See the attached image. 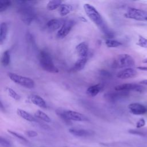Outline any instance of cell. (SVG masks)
Instances as JSON below:
<instances>
[{
  "label": "cell",
  "mask_w": 147,
  "mask_h": 147,
  "mask_svg": "<svg viewBox=\"0 0 147 147\" xmlns=\"http://www.w3.org/2000/svg\"><path fill=\"white\" fill-rule=\"evenodd\" d=\"M30 100L33 105L37 106L39 107L42 109H46L47 107V105L45 100L38 95H32L30 96Z\"/></svg>",
  "instance_id": "e0dca14e"
},
{
  "label": "cell",
  "mask_w": 147,
  "mask_h": 147,
  "mask_svg": "<svg viewBox=\"0 0 147 147\" xmlns=\"http://www.w3.org/2000/svg\"><path fill=\"white\" fill-rule=\"evenodd\" d=\"M105 44L108 48H117L122 45V43L117 40L107 38L105 41Z\"/></svg>",
  "instance_id": "d4e9b609"
},
{
  "label": "cell",
  "mask_w": 147,
  "mask_h": 147,
  "mask_svg": "<svg viewBox=\"0 0 147 147\" xmlns=\"http://www.w3.org/2000/svg\"><path fill=\"white\" fill-rule=\"evenodd\" d=\"M75 51L79 57H87L88 45L85 41L82 42L76 45Z\"/></svg>",
  "instance_id": "9a60e30c"
},
{
  "label": "cell",
  "mask_w": 147,
  "mask_h": 147,
  "mask_svg": "<svg viewBox=\"0 0 147 147\" xmlns=\"http://www.w3.org/2000/svg\"><path fill=\"white\" fill-rule=\"evenodd\" d=\"M137 75V71L133 68H126L120 70L117 74V77L121 79H127L134 78Z\"/></svg>",
  "instance_id": "8fae6325"
},
{
  "label": "cell",
  "mask_w": 147,
  "mask_h": 147,
  "mask_svg": "<svg viewBox=\"0 0 147 147\" xmlns=\"http://www.w3.org/2000/svg\"><path fill=\"white\" fill-rule=\"evenodd\" d=\"M75 24V22L73 20H68L64 21L62 26L57 32L56 37L59 39H62L66 37L71 32Z\"/></svg>",
  "instance_id": "52a82bcc"
},
{
  "label": "cell",
  "mask_w": 147,
  "mask_h": 147,
  "mask_svg": "<svg viewBox=\"0 0 147 147\" xmlns=\"http://www.w3.org/2000/svg\"><path fill=\"white\" fill-rule=\"evenodd\" d=\"M140 84H142V85H146L147 86V79H144L140 82Z\"/></svg>",
  "instance_id": "e575fe53"
},
{
  "label": "cell",
  "mask_w": 147,
  "mask_h": 147,
  "mask_svg": "<svg viewBox=\"0 0 147 147\" xmlns=\"http://www.w3.org/2000/svg\"><path fill=\"white\" fill-rule=\"evenodd\" d=\"M73 10V6L71 4L68 3H62L59 8V14L62 16H65L68 14L71 11Z\"/></svg>",
  "instance_id": "ffe728a7"
},
{
  "label": "cell",
  "mask_w": 147,
  "mask_h": 147,
  "mask_svg": "<svg viewBox=\"0 0 147 147\" xmlns=\"http://www.w3.org/2000/svg\"><path fill=\"white\" fill-rule=\"evenodd\" d=\"M137 44L141 47L147 48V38H145L142 36H140L138 37V40Z\"/></svg>",
  "instance_id": "f546056e"
},
{
  "label": "cell",
  "mask_w": 147,
  "mask_h": 147,
  "mask_svg": "<svg viewBox=\"0 0 147 147\" xmlns=\"http://www.w3.org/2000/svg\"><path fill=\"white\" fill-rule=\"evenodd\" d=\"M68 131L73 136L78 137H87L93 136L95 134V132L93 130L84 129L71 128Z\"/></svg>",
  "instance_id": "7c38bea8"
},
{
  "label": "cell",
  "mask_w": 147,
  "mask_h": 147,
  "mask_svg": "<svg viewBox=\"0 0 147 147\" xmlns=\"http://www.w3.org/2000/svg\"><path fill=\"white\" fill-rule=\"evenodd\" d=\"M8 32L7 23L2 22L0 25V44L2 45L6 40Z\"/></svg>",
  "instance_id": "44dd1931"
},
{
  "label": "cell",
  "mask_w": 147,
  "mask_h": 147,
  "mask_svg": "<svg viewBox=\"0 0 147 147\" xmlns=\"http://www.w3.org/2000/svg\"><path fill=\"white\" fill-rule=\"evenodd\" d=\"M7 76L12 82L25 88L31 89L34 88L35 86L34 80L29 77L22 76L13 72H8Z\"/></svg>",
  "instance_id": "5b68a950"
},
{
  "label": "cell",
  "mask_w": 147,
  "mask_h": 147,
  "mask_svg": "<svg viewBox=\"0 0 147 147\" xmlns=\"http://www.w3.org/2000/svg\"><path fill=\"white\" fill-rule=\"evenodd\" d=\"M7 132L9 133H10V134H11L12 136H13L14 137H15L17 138H18V139H19V140H21V141H22L24 142H25L26 143H29L28 140L25 137H24L22 135H21V134L18 133H17V132H16L14 131L10 130H7Z\"/></svg>",
  "instance_id": "f1b7e54d"
},
{
  "label": "cell",
  "mask_w": 147,
  "mask_h": 147,
  "mask_svg": "<svg viewBox=\"0 0 147 147\" xmlns=\"http://www.w3.org/2000/svg\"><path fill=\"white\" fill-rule=\"evenodd\" d=\"M142 62H143L144 63H147V58L144 59V60H142Z\"/></svg>",
  "instance_id": "74e56055"
},
{
  "label": "cell",
  "mask_w": 147,
  "mask_h": 147,
  "mask_svg": "<svg viewBox=\"0 0 147 147\" xmlns=\"http://www.w3.org/2000/svg\"><path fill=\"white\" fill-rule=\"evenodd\" d=\"M137 68L142 71H147V67H137Z\"/></svg>",
  "instance_id": "d590c367"
},
{
  "label": "cell",
  "mask_w": 147,
  "mask_h": 147,
  "mask_svg": "<svg viewBox=\"0 0 147 147\" xmlns=\"http://www.w3.org/2000/svg\"><path fill=\"white\" fill-rule=\"evenodd\" d=\"M129 111L134 115H142L147 112V107L139 103H132L129 105Z\"/></svg>",
  "instance_id": "30bf717a"
},
{
  "label": "cell",
  "mask_w": 147,
  "mask_h": 147,
  "mask_svg": "<svg viewBox=\"0 0 147 147\" xmlns=\"http://www.w3.org/2000/svg\"><path fill=\"white\" fill-rule=\"evenodd\" d=\"M103 88V85L101 83L92 85L86 90V94L91 97H94L97 95Z\"/></svg>",
  "instance_id": "2e32d148"
},
{
  "label": "cell",
  "mask_w": 147,
  "mask_h": 147,
  "mask_svg": "<svg viewBox=\"0 0 147 147\" xmlns=\"http://www.w3.org/2000/svg\"><path fill=\"white\" fill-rule=\"evenodd\" d=\"M6 90L7 91V93L8 95L13 99L16 100H19L21 98L20 96L11 88L10 87H6Z\"/></svg>",
  "instance_id": "83f0119b"
},
{
  "label": "cell",
  "mask_w": 147,
  "mask_h": 147,
  "mask_svg": "<svg viewBox=\"0 0 147 147\" xmlns=\"http://www.w3.org/2000/svg\"><path fill=\"white\" fill-rule=\"evenodd\" d=\"M1 62L3 67L8 66L10 63V52L9 50L5 51L1 56Z\"/></svg>",
  "instance_id": "7402d4cb"
},
{
  "label": "cell",
  "mask_w": 147,
  "mask_h": 147,
  "mask_svg": "<svg viewBox=\"0 0 147 147\" xmlns=\"http://www.w3.org/2000/svg\"><path fill=\"white\" fill-rule=\"evenodd\" d=\"M146 21H147V18H146Z\"/></svg>",
  "instance_id": "f35d334b"
},
{
  "label": "cell",
  "mask_w": 147,
  "mask_h": 147,
  "mask_svg": "<svg viewBox=\"0 0 147 147\" xmlns=\"http://www.w3.org/2000/svg\"><path fill=\"white\" fill-rule=\"evenodd\" d=\"M124 16L126 18L137 21H144L147 18V13L142 9L129 7L124 14Z\"/></svg>",
  "instance_id": "8992f818"
},
{
  "label": "cell",
  "mask_w": 147,
  "mask_h": 147,
  "mask_svg": "<svg viewBox=\"0 0 147 147\" xmlns=\"http://www.w3.org/2000/svg\"><path fill=\"white\" fill-rule=\"evenodd\" d=\"M34 117L38 119H40L46 122H51V119L50 117L44 112L41 110H37L34 113Z\"/></svg>",
  "instance_id": "cb8c5ba5"
},
{
  "label": "cell",
  "mask_w": 147,
  "mask_h": 147,
  "mask_svg": "<svg viewBox=\"0 0 147 147\" xmlns=\"http://www.w3.org/2000/svg\"><path fill=\"white\" fill-rule=\"evenodd\" d=\"M87 61V57H79L71 68V71L72 72H78L82 70L84 68Z\"/></svg>",
  "instance_id": "ac0fdd59"
},
{
  "label": "cell",
  "mask_w": 147,
  "mask_h": 147,
  "mask_svg": "<svg viewBox=\"0 0 147 147\" xmlns=\"http://www.w3.org/2000/svg\"><path fill=\"white\" fill-rule=\"evenodd\" d=\"M25 133L29 137H35L38 136V133L36 131L34 130H26L25 132Z\"/></svg>",
  "instance_id": "d6a6232c"
},
{
  "label": "cell",
  "mask_w": 147,
  "mask_h": 147,
  "mask_svg": "<svg viewBox=\"0 0 147 147\" xmlns=\"http://www.w3.org/2000/svg\"><path fill=\"white\" fill-rule=\"evenodd\" d=\"M11 5V2L9 0H0V12H3Z\"/></svg>",
  "instance_id": "4316f807"
},
{
  "label": "cell",
  "mask_w": 147,
  "mask_h": 147,
  "mask_svg": "<svg viewBox=\"0 0 147 147\" xmlns=\"http://www.w3.org/2000/svg\"><path fill=\"white\" fill-rule=\"evenodd\" d=\"M128 132L131 134H134V135H138L140 136H145V133L143 132L142 131L138 130H136V129H130L128 130Z\"/></svg>",
  "instance_id": "1f68e13d"
},
{
  "label": "cell",
  "mask_w": 147,
  "mask_h": 147,
  "mask_svg": "<svg viewBox=\"0 0 147 147\" xmlns=\"http://www.w3.org/2000/svg\"><path fill=\"white\" fill-rule=\"evenodd\" d=\"M79 19L81 20V21H83V22H86L87 21V20L85 19L84 17H79Z\"/></svg>",
  "instance_id": "8d00e7d4"
},
{
  "label": "cell",
  "mask_w": 147,
  "mask_h": 147,
  "mask_svg": "<svg viewBox=\"0 0 147 147\" xmlns=\"http://www.w3.org/2000/svg\"><path fill=\"white\" fill-rule=\"evenodd\" d=\"M56 114L67 124H69L71 123V121H69L65 114V110L64 109H59L57 110H56Z\"/></svg>",
  "instance_id": "484cf974"
},
{
  "label": "cell",
  "mask_w": 147,
  "mask_h": 147,
  "mask_svg": "<svg viewBox=\"0 0 147 147\" xmlns=\"http://www.w3.org/2000/svg\"><path fill=\"white\" fill-rule=\"evenodd\" d=\"M65 114L69 121L78 122H87L89 121L88 118L86 115L79 112L70 110H65Z\"/></svg>",
  "instance_id": "9c48e42d"
},
{
  "label": "cell",
  "mask_w": 147,
  "mask_h": 147,
  "mask_svg": "<svg viewBox=\"0 0 147 147\" xmlns=\"http://www.w3.org/2000/svg\"><path fill=\"white\" fill-rule=\"evenodd\" d=\"M0 145L2 147H11L12 143L9 140L3 138L2 137H0Z\"/></svg>",
  "instance_id": "4dcf8cb0"
},
{
  "label": "cell",
  "mask_w": 147,
  "mask_h": 147,
  "mask_svg": "<svg viewBox=\"0 0 147 147\" xmlns=\"http://www.w3.org/2000/svg\"><path fill=\"white\" fill-rule=\"evenodd\" d=\"M135 64L134 58L130 55L123 53L115 56L111 63V67L114 68H131Z\"/></svg>",
  "instance_id": "277c9868"
},
{
  "label": "cell",
  "mask_w": 147,
  "mask_h": 147,
  "mask_svg": "<svg viewBox=\"0 0 147 147\" xmlns=\"http://www.w3.org/2000/svg\"><path fill=\"white\" fill-rule=\"evenodd\" d=\"M18 3V12L21 20L26 25L30 24L36 17L35 11L27 1H17Z\"/></svg>",
  "instance_id": "7a4b0ae2"
},
{
  "label": "cell",
  "mask_w": 147,
  "mask_h": 147,
  "mask_svg": "<svg viewBox=\"0 0 147 147\" xmlns=\"http://www.w3.org/2000/svg\"><path fill=\"white\" fill-rule=\"evenodd\" d=\"M129 92L126 91H117L113 92H107L104 95L105 98L109 101H115L122 97L127 96Z\"/></svg>",
  "instance_id": "5bb4252c"
},
{
  "label": "cell",
  "mask_w": 147,
  "mask_h": 147,
  "mask_svg": "<svg viewBox=\"0 0 147 147\" xmlns=\"http://www.w3.org/2000/svg\"><path fill=\"white\" fill-rule=\"evenodd\" d=\"M17 114L22 119L29 121V122H36V119L35 117L33 116L31 114L27 112L26 111L21 109H18L17 110Z\"/></svg>",
  "instance_id": "d6986e66"
},
{
  "label": "cell",
  "mask_w": 147,
  "mask_h": 147,
  "mask_svg": "<svg viewBox=\"0 0 147 147\" xmlns=\"http://www.w3.org/2000/svg\"><path fill=\"white\" fill-rule=\"evenodd\" d=\"M84 10L93 23L107 36L108 38H112L114 36V33L108 26L106 22L103 20L102 16L95 7L89 3H85L83 5Z\"/></svg>",
  "instance_id": "6da1fadb"
},
{
  "label": "cell",
  "mask_w": 147,
  "mask_h": 147,
  "mask_svg": "<svg viewBox=\"0 0 147 147\" xmlns=\"http://www.w3.org/2000/svg\"><path fill=\"white\" fill-rule=\"evenodd\" d=\"M38 59L41 67L45 71L56 74L59 72V69L55 65L52 56L46 50H41L38 55Z\"/></svg>",
  "instance_id": "3957f363"
},
{
  "label": "cell",
  "mask_w": 147,
  "mask_h": 147,
  "mask_svg": "<svg viewBox=\"0 0 147 147\" xmlns=\"http://www.w3.org/2000/svg\"><path fill=\"white\" fill-rule=\"evenodd\" d=\"M64 22V21L57 18L51 19L47 22L46 26L51 31L59 30L62 26Z\"/></svg>",
  "instance_id": "4fadbf2b"
},
{
  "label": "cell",
  "mask_w": 147,
  "mask_h": 147,
  "mask_svg": "<svg viewBox=\"0 0 147 147\" xmlns=\"http://www.w3.org/2000/svg\"><path fill=\"white\" fill-rule=\"evenodd\" d=\"M145 125V121L144 118H140L136 123V127L141 128Z\"/></svg>",
  "instance_id": "836d02e7"
},
{
  "label": "cell",
  "mask_w": 147,
  "mask_h": 147,
  "mask_svg": "<svg viewBox=\"0 0 147 147\" xmlns=\"http://www.w3.org/2000/svg\"><path fill=\"white\" fill-rule=\"evenodd\" d=\"M114 90L117 91H134L138 92H142L144 91V87L140 84L136 83H124L118 85L115 87Z\"/></svg>",
  "instance_id": "ba28073f"
},
{
  "label": "cell",
  "mask_w": 147,
  "mask_h": 147,
  "mask_svg": "<svg viewBox=\"0 0 147 147\" xmlns=\"http://www.w3.org/2000/svg\"><path fill=\"white\" fill-rule=\"evenodd\" d=\"M62 3V1L60 0L50 1L47 5V8L48 10L51 11L55 10L57 9H59Z\"/></svg>",
  "instance_id": "603a6c76"
}]
</instances>
